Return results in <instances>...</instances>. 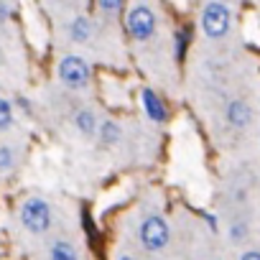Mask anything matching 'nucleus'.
Returning <instances> with one entry per match:
<instances>
[{
  "label": "nucleus",
  "instance_id": "obj_1",
  "mask_svg": "<svg viewBox=\"0 0 260 260\" xmlns=\"http://www.w3.org/2000/svg\"><path fill=\"white\" fill-rule=\"evenodd\" d=\"M21 224L31 235H44L51 227V204L41 197H31L21 204Z\"/></svg>",
  "mask_w": 260,
  "mask_h": 260
},
{
  "label": "nucleus",
  "instance_id": "obj_2",
  "mask_svg": "<svg viewBox=\"0 0 260 260\" xmlns=\"http://www.w3.org/2000/svg\"><path fill=\"white\" fill-rule=\"evenodd\" d=\"M138 237H141V245L148 250V252H161L169 247L171 242V227L164 217L158 214H148L143 222H141V230H138Z\"/></svg>",
  "mask_w": 260,
  "mask_h": 260
},
{
  "label": "nucleus",
  "instance_id": "obj_3",
  "mask_svg": "<svg viewBox=\"0 0 260 260\" xmlns=\"http://www.w3.org/2000/svg\"><path fill=\"white\" fill-rule=\"evenodd\" d=\"M232 13L224 3H207L202 8V31L207 39H224L230 34Z\"/></svg>",
  "mask_w": 260,
  "mask_h": 260
},
{
  "label": "nucleus",
  "instance_id": "obj_4",
  "mask_svg": "<svg viewBox=\"0 0 260 260\" xmlns=\"http://www.w3.org/2000/svg\"><path fill=\"white\" fill-rule=\"evenodd\" d=\"M59 79L69 87V89H87L92 82V69L87 64V59L69 54L59 61Z\"/></svg>",
  "mask_w": 260,
  "mask_h": 260
},
{
  "label": "nucleus",
  "instance_id": "obj_5",
  "mask_svg": "<svg viewBox=\"0 0 260 260\" xmlns=\"http://www.w3.org/2000/svg\"><path fill=\"white\" fill-rule=\"evenodd\" d=\"M125 26H127V34L130 36L143 44V41H148L156 34V13L148 6H133V8L127 11Z\"/></svg>",
  "mask_w": 260,
  "mask_h": 260
},
{
  "label": "nucleus",
  "instance_id": "obj_6",
  "mask_svg": "<svg viewBox=\"0 0 260 260\" xmlns=\"http://www.w3.org/2000/svg\"><path fill=\"white\" fill-rule=\"evenodd\" d=\"M141 100H143V110H146V115H148V120L151 122H156V125H164L166 120H169V110H166V102L151 89V87H143V92H141Z\"/></svg>",
  "mask_w": 260,
  "mask_h": 260
},
{
  "label": "nucleus",
  "instance_id": "obj_7",
  "mask_svg": "<svg viewBox=\"0 0 260 260\" xmlns=\"http://www.w3.org/2000/svg\"><path fill=\"white\" fill-rule=\"evenodd\" d=\"M227 122L232 127H247L252 122V107L245 100H232L227 105Z\"/></svg>",
  "mask_w": 260,
  "mask_h": 260
},
{
  "label": "nucleus",
  "instance_id": "obj_8",
  "mask_svg": "<svg viewBox=\"0 0 260 260\" xmlns=\"http://www.w3.org/2000/svg\"><path fill=\"white\" fill-rule=\"evenodd\" d=\"M92 34H94V26L87 16H77L72 23H69V39L74 44H89L92 41Z\"/></svg>",
  "mask_w": 260,
  "mask_h": 260
},
{
  "label": "nucleus",
  "instance_id": "obj_9",
  "mask_svg": "<svg viewBox=\"0 0 260 260\" xmlns=\"http://www.w3.org/2000/svg\"><path fill=\"white\" fill-rule=\"evenodd\" d=\"M74 127L79 130V133L84 136V138H92L94 133H97V115L89 110V107H82L77 115H74Z\"/></svg>",
  "mask_w": 260,
  "mask_h": 260
},
{
  "label": "nucleus",
  "instance_id": "obj_10",
  "mask_svg": "<svg viewBox=\"0 0 260 260\" xmlns=\"http://www.w3.org/2000/svg\"><path fill=\"white\" fill-rule=\"evenodd\" d=\"M49 260H79V250L69 240H56L49 247Z\"/></svg>",
  "mask_w": 260,
  "mask_h": 260
},
{
  "label": "nucleus",
  "instance_id": "obj_11",
  "mask_svg": "<svg viewBox=\"0 0 260 260\" xmlns=\"http://www.w3.org/2000/svg\"><path fill=\"white\" fill-rule=\"evenodd\" d=\"M97 136H100L102 146H115V143L122 138V127H120L115 120H102L100 127H97Z\"/></svg>",
  "mask_w": 260,
  "mask_h": 260
},
{
  "label": "nucleus",
  "instance_id": "obj_12",
  "mask_svg": "<svg viewBox=\"0 0 260 260\" xmlns=\"http://www.w3.org/2000/svg\"><path fill=\"white\" fill-rule=\"evenodd\" d=\"M189 41H191V28H189V26L179 28V34H176V39H174V54H176V59H179V61L186 56Z\"/></svg>",
  "mask_w": 260,
  "mask_h": 260
},
{
  "label": "nucleus",
  "instance_id": "obj_13",
  "mask_svg": "<svg viewBox=\"0 0 260 260\" xmlns=\"http://www.w3.org/2000/svg\"><path fill=\"white\" fill-rule=\"evenodd\" d=\"M11 125H13V105L6 97H0V133L8 130Z\"/></svg>",
  "mask_w": 260,
  "mask_h": 260
},
{
  "label": "nucleus",
  "instance_id": "obj_14",
  "mask_svg": "<svg viewBox=\"0 0 260 260\" xmlns=\"http://www.w3.org/2000/svg\"><path fill=\"white\" fill-rule=\"evenodd\" d=\"M16 166V151L11 146H0V174H8Z\"/></svg>",
  "mask_w": 260,
  "mask_h": 260
},
{
  "label": "nucleus",
  "instance_id": "obj_15",
  "mask_svg": "<svg viewBox=\"0 0 260 260\" xmlns=\"http://www.w3.org/2000/svg\"><path fill=\"white\" fill-rule=\"evenodd\" d=\"M97 8L102 13H107V16H117L120 8H122V3H115V0H102V3H97Z\"/></svg>",
  "mask_w": 260,
  "mask_h": 260
},
{
  "label": "nucleus",
  "instance_id": "obj_16",
  "mask_svg": "<svg viewBox=\"0 0 260 260\" xmlns=\"http://www.w3.org/2000/svg\"><path fill=\"white\" fill-rule=\"evenodd\" d=\"M245 237H247V227H245V224H232L230 240H232V242H240V240H245Z\"/></svg>",
  "mask_w": 260,
  "mask_h": 260
},
{
  "label": "nucleus",
  "instance_id": "obj_17",
  "mask_svg": "<svg viewBox=\"0 0 260 260\" xmlns=\"http://www.w3.org/2000/svg\"><path fill=\"white\" fill-rule=\"evenodd\" d=\"M240 260H260V250H245L240 255Z\"/></svg>",
  "mask_w": 260,
  "mask_h": 260
},
{
  "label": "nucleus",
  "instance_id": "obj_18",
  "mask_svg": "<svg viewBox=\"0 0 260 260\" xmlns=\"http://www.w3.org/2000/svg\"><path fill=\"white\" fill-rule=\"evenodd\" d=\"M115 260H136V257H133V255H127V252H120Z\"/></svg>",
  "mask_w": 260,
  "mask_h": 260
}]
</instances>
